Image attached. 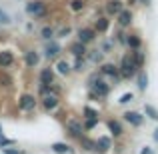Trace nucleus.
<instances>
[{"label":"nucleus","instance_id":"nucleus-1","mask_svg":"<svg viewBox=\"0 0 158 154\" xmlns=\"http://www.w3.org/2000/svg\"><path fill=\"white\" fill-rule=\"evenodd\" d=\"M136 68H138V64L134 62V58H132V56H124L122 58V64H120V74H122L124 78L134 76Z\"/></svg>","mask_w":158,"mask_h":154},{"label":"nucleus","instance_id":"nucleus-2","mask_svg":"<svg viewBox=\"0 0 158 154\" xmlns=\"http://www.w3.org/2000/svg\"><path fill=\"white\" fill-rule=\"evenodd\" d=\"M90 86H92V96H106L108 90H110L106 82H102L98 76H92V78H90Z\"/></svg>","mask_w":158,"mask_h":154},{"label":"nucleus","instance_id":"nucleus-3","mask_svg":"<svg viewBox=\"0 0 158 154\" xmlns=\"http://www.w3.org/2000/svg\"><path fill=\"white\" fill-rule=\"evenodd\" d=\"M26 12L32 16H44V12H46V8H44L42 2H28L26 4Z\"/></svg>","mask_w":158,"mask_h":154},{"label":"nucleus","instance_id":"nucleus-4","mask_svg":"<svg viewBox=\"0 0 158 154\" xmlns=\"http://www.w3.org/2000/svg\"><path fill=\"white\" fill-rule=\"evenodd\" d=\"M66 128H68V132L72 136H78V138L82 136V130H84V126H82L80 122H76V120H68V122H66Z\"/></svg>","mask_w":158,"mask_h":154},{"label":"nucleus","instance_id":"nucleus-5","mask_svg":"<svg viewBox=\"0 0 158 154\" xmlns=\"http://www.w3.org/2000/svg\"><path fill=\"white\" fill-rule=\"evenodd\" d=\"M34 106H36V98L34 96L24 94V96L20 98V108H22V110H34Z\"/></svg>","mask_w":158,"mask_h":154},{"label":"nucleus","instance_id":"nucleus-6","mask_svg":"<svg viewBox=\"0 0 158 154\" xmlns=\"http://www.w3.org/2000/svg\"><path fill=\"white\" fill-rule=\"evenodd\" d=\"M124 120H126V122H130L132 126H140V124L144 122L142 114H138V112H126V114H124Z\"/></svg>","mask_w":158,"mask_h":154},{"label":"nucleus","instance_id":"nucleus-7","mask_svg":"<svg viewBox=\"0 0 158 154\" xmlns=\"http://www.w3.org/2000/svg\"><path fill=\"white\" fill-rule=\"evenodd\" d=\"M78 40L80 42H90V40H94V30L92 28H80L78 30Z\"/></svg>","mask_w":158,"mask_h":154},{"label":"nucleus","instance_id":"nucleus-8","mask_svg":"<svg viewBox=\"0 0 158 154\" xmlns=\"http://www.w3.org/2000/svg\"><path fill=\"white\" fill-rule=\"evenodd\" d=\"M130 22H132V12L122 8V10L118 12V24H120V26H128Z\"/></svg>","mask_w":158,"mask_h":154},{"label":"nucleus","instance_id":"nucleus-9","mask_svg":"<svg viewBox=\"0 0 158 154\" xmlns=\"http://www.w3.org/2000/svg\"><path fill=\"white\" fill-rule=\"evenodd\" d=\"M12 62H14V56H12V52H8V50L0 52V68H8Z\"/></svg>","mask_w":158,"mask_h":154},{"label":"nucleus","instance_id":"nucleus-10","mask_svg":"<svg viewBox=\"0 0 158 154\" xmlns=\"http://www.w3.org/2000/svg\"><path fill=\"white\" fill-rule=\"evenodd\" d=\"M70 52H72L76 58H82V56L86 54V46H84V42H80V40H78L76 44H72V46H70Z\"/></svg>","mask_w":158,"mask_h":154},{"label":"nucleus","instance_id":"nucleus-11","mask_svg":"<svg viewBox=\"0 0 158 154\" xmlns=\"http://www.w3.org/2000/svg\"><path fill=\"white\" fill-rule=\"evenodd\" d=\"M42 104H44V108H46V110H52V108H56V106H58V98H56V94H46Z\"/></svg>","mask_w":158,"mask_h":154},{"label":"nucleus","instance_id":"nucleus-12","mask_svg":"<svg viewBox=\"0 0 158 154\" xmlns=\"http://www.w3.org/2000/svg\"><path fill=\"white\" fill-rule=\"evenodd\" d=\"M40 82H42V84H52L54 82V72L50 68H46V70L40 72Z\"/></svg>","mask_w":158,"mask_h":154},{"label":"nucleus","instance_id":"nucleus-13","mask_svg":"<svg viewBox=\"0 0 158 154\" xmlns=\"http://www.w3.org/2000/svg\"><path fill=\"white\" fill-rule=\"evenodd\" d=\"M58 54H60V44L50 42L46 46V58H54V56H58Z\"/></svg>","mask_w":158,"mask_h":154},{"label":"nucleus","instance_id":"nucleus-14","mask_svg":"<svg viewBox=\"0 0 158 154\" xmlns=\"http://www.w3.org/2000/svg\"><path fill=\"white\" fill-rule=\"evenodd\" d=\"M102 74H106V76H112V78H118V68H116L114 64H104L102 66Z\"/></svg>","mask_w":158,"mask_h":154},{"label":"nucleus","instance_id":"nucleus-15","mask_svg":"<svg viewBox=\"0 0 158 154\" xmlns=\"http://www.w3.org/2000/svg\"><path fill=\"white\" fill-rule=\"evenodd\" d=\"M106 10L110 12V14H118V12L122 10V2H120V0H110L108 6H106Z\"/></svg>","mask_w":158,"mask_h":154},{"label":"nucleus","instance_id":"nucleus-16","mask_svg":"<svg viewBox=\"0 0 158 154\" xmlns=\"http://www.w3.org/2000/svg\"><path fill=\"white\" fill-rule=\"evenodd\" d=\"M38 60H40V56H38V54H36L34 50H28V52H26V64L30 66V68L38 64Z\"/></svg>","mask_w":158,"mask_h":154},{"label":"nucleus","instance_id":"nucleus-17","mask_svg":"<svg viewBox=\"0 0 158 154\" xmlns=\"http://www.w3.org/2000/svg\"><path fill=\"white\" fill-rule=\"evenodd\" d=\"M108 148H110V138L102 136V138H98V140H96V150H100V152H106Z\"/></svg>","mask_w":158,"mask_h":154},{"label":"nucleus","instance_id":"nucleus-18","mask_svg":"<svg viewBox=\"0 0 158 154\" xmlns=\"http://www.w3.org/2000/svg\"><path fill=\"white\" fill-rule=\"evenodd\" d=\"M50 148H52L56 154H66V152H70V146H68V144H64V142H56V144H52Z\"/></svg>","mask_w":158,"mask_h":154},{"label":"nucleus","instance_id":"nucleus-19","mask_svg":"<svg viewBox=\"0 0 158 154\" xmlns=\"http://www.w3.org/2000/svg\"><path fill=\"white\" fill-rule=\"evenodd\" d=\"M126 44L132 48V50H138L140 44H142V40H140L138 36H128V38H126Z\"/></svg>","mask_w":158,"mask_h":154},{"label":"nucleus","instance_id":"nucleus-20","mask_svg":"<svg viewBox=\"0 0 158 154\" xmlns=\"http://www.w3.org/2000/svg\"><path fill=\"white\" fill-rule=\"evenodd\" d=\"M108 128H110V132L114 136L122 134V126H120V122H116V120H110V122H108Z\"/></svg>","mask_w":158,"mask_h":154},{"label":"nucleus","instance_id":"nucleus-21","mask_svg":"<svg viewBox=\"0 0 158 154\" xmlns=\"http://www.w3.org/2000/svg\"><path fill=\"white\" fill-rule=\"evenodd\" d=\"M56 68H58V72H60V74H68V72H70V64H68L66 60H60V62L56 64Z\"/></svg>","mask_w":158,"mask_h":154},{"label":"nucleus","instance_id":"nucleus-22","mask_svg":"<svg viewBox=\"0 0 158 154\" xmlns=\"http://www.w3.org/2000/svg\"><path fill=\"white\" fill-rule=\"evenodd\" d=\"M80 142H82V146H84L86 150H96V142H92V140H88V138H84V136H80Z\"/></svg>","mask_w":158,"mask_h":154},{"label":"nucleus","instance_id":"nucleus-23","mask_svg":"<svg viewBox=\"0 0 158 154\" xmlns=\"http://www.w3.org/2000/svg\"><path fill=\"white\" fill-rule=\"evenodd\" d=\"M146 86H148V78H146V74H144V72H140L138 74V88L140 90H146Z\"/></svg>","mask_w":158,"mask_h":154},{"label":"nucleus","instance_id":"nucleus-24","mask_svg":"<svg viewBox=\"0 0 158 154\" xmlns=\"http://www.w3.org/2000/svg\"><path fill=\"white\" fill-rule=\"evenodd\" d=\"M96 30H98V32L108 30V20H106V18H98V20H96Z\"/></svg>","mask_w":158,"mask_h":154},{"label":"nucleus","instance_id":"nucleus-25","mask_svg":"<svg viewBox=\"0 0 158 154\" xmlns=\"http://www.w3.org/2000/svg\"><path fill=\"white\" fill-rule=\"evenodd\" d=\"M70 8H72L74 12L82 10V8H84V0H72V4H70Z\"/></svg>","mask_w":158,"mask_h":154},{"label":"nucleus","instance_id":"nucleus-26","mask_svg":"<svg viewBox=\"0 0 158 154\" xmlns=\"http://www.w3.org/2000/svg\"><path fill=\"white\" fill-rule=\"evenodd\" d=\"M144 110H146V114L150 116V118H154V120H158V110H156V108H152L150 104H148V106L144 108Z\"/></svg>","mask_w":158,"mask_h":154},{"label":"nucleus","instance_id":"nucleus-27","mask_svg":"<svg viewBox=\"0 0 158 154\" xmlns=\"http://www.w3.org/2000/svg\"><path fill=\"white\" fill-rule=\"evenodd\" d=\"M84 114H86V118H98V112H96V110H92L90 106H86V108H84Z\"/></svg>","mask_w":158,"mask_h":154},{"label":"nucleus","instance_id":"nucleus-28","mask_svg":"<svg viewBox=\"0 0 158 154\" xmlns=\"http://www.w3.org/2000/svg\"><path fill=\"white\" fill-rule=\"evenodd\" d=\"M132 58H134V62H136V64H138V66H140V64H142V62H144V54H142V52H138V50L134 52V56H132Z\"/></svg>","mask_w":158,"mask_h":154},{"label":"nucleus","instance_id":"nucleus-29","mask_svg":"<svg viewBox=\"0 0 158 154\" xmlns=\"http://www.w3.org/2000/svg\"><path fill=\"white\" fill-rule=\"evenodd\" d=\"M0 24H10V16L4 10H0Z\"/></svg>","mask_w":158,"mask_h":154},{"label":"nucleus","instance_id":"nucleus-30","mask_svg":"<svg viewBox=\"0 0 158 154\" xmlns=\"http://www.w3.org/2000/svg\"><path fill=\"white\" fill-rule=\"evenodd\" d=\"M130 100H132V94L128 92V94H122V96H120V100H118V102H120V104H128Z\"/></svg>","mask_w":158,"mask_h":154},{"label":"nucleus","instance_id":"nucleus-31","mask_svg":"<svg viewBox=\"0 0 158 154\" xmlns=\"http://www.w3.org/2000/svg\"><path fill=\"white\" fill-rule=\"evenodd\" d=\"M54 34V30H52V28L50 26H46V28H42V36H44V38H50V36Z\"/></svg>","mask_w":158,"mask_h":154},{"label":"nucleus","instance_id":"nucleus-32","mask_svg":"<svg viewBox=\"0 0 158 154\" xmlns=\"http://www.w3.org/2000/svg\"><path fill=\"white\" fill-rule=\"evenodd\" d=\"M96 120H98V118H88V122L84 124V128H86V130H90V128H94V126H96Z\"/></svg>","mask_w":158,"mask_h":154},{"label":"nucleus","instance_id":"nucleus-33","mask_svg":"<svg viewBox=\"0 0 158 154\" xmlns=\"http://www.w3.org/2000/svg\"><path fill=\"white\" fill-rule=\"evenodd\" d=\"M74 68H76V70H84V60H82V58H78V60H76V66H74Z\"/></svg>","mask_w":158,"mask_h":154},{"label":"nucleus","instance_id":"nucleus-34","mask_svg":"<svg viewBox=\"0 0 158 154\" xmlns=\"http://www.w3.org/2000/svg\"><path fill=\"white\" fill-rule=\"evenodd\" d=\"M4 154H20L18 150H12V148H6L4 146Z\"/></svg>","mask_w":158,"mask_h":154},{"label":"nucleus","instance_id":"nucleus-35","mask_svg":"<svg viewBox=\"0 0 158 154\" xmlns=\"http://www.w3.org/2000/svg\"><path fill=\"white\" fill-rule=\"evenodd\" d=\"M140 154H154V152H152V148H142V152H140Z\"/></svg>","mask_w":158,"mask_h":154},{"label":"nucleus","instance_id":"nucleus-36","mask_svg":"<svg viewBox=\"0 0 158 154\" xmlns=\"http://www.w3.org/2000/svg\"><path fill=\"white\" fill-rule=\"evenodd\" d=\"M68 32H70V28L66 26V28H62V32H60V34H62V36H66V34H68Z\"/></svg>","mask_w":158,"mask_h":154},{"label":"nucleus","instance_id":"nucleus-37","mask_svg":"<svg viewBox=\"0 0 158 154\" xmlns=\"http://www.w3.org/2000/svg\"><path fill=\"white\" fill-rule=\"evenodd\" d=\"M154 140H156V142H158V128H156V130H154Z\"/></svg>","mask_w":158,"mask_h":154}]
</instances>
